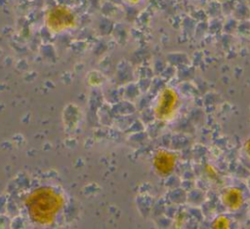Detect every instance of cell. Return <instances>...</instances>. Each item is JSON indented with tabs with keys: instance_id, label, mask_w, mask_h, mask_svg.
<instances>
[{
	"instance_id": "6da1fadb",
	"label": "cell",
	"mask_w": 250,
	"mask_h": 229,
	"mask_svg": "<svg viewBox=\"0 0 250 229\" xmlns=\"http://www.w3.org/2000/svg\"><path fill=\"white\" fill-rule=\"evenodd\" d=\"M32 221L40 225L52 224L63 206L62 197L50 187L35 189L25 202Z\"/></svg>"
},
{
	"instance_id": "7a4b0ae2",
	"label": "cell",
	"mask_w": 250,
	"mask_h": 229,
	"mask_svg": "<svg viewBox=\"0 0 250 229\" xmlns=\"http://www.w3.org/2000/svg\"><path fill=\"white\" fill-rule=\"evenodd\" d=\"M169 158L170 157H168L165 153H158V155L155 156L154 160L155 168L161 172H167L168 170L170 169Z\"/></svg>"
}]
</instances>
